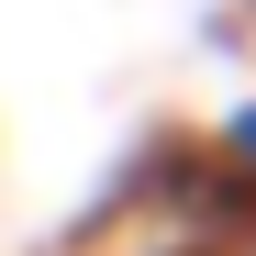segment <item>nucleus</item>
<instances>
[{
	"mask_svg": "<svg viewBox=\"0 0 256 256\" xmlns=\"http://www.w3.org/2000/svg\"><path fill=\"white\" fill-rule=\"evenodd\" d=\"M234 256H256V234H245V245H234Z\"/></svg>",
	"mask_w": 256,
	"mask_h": 256,
	"instance_id": "1",
	"label": "nucleus"
}]
</instances>
